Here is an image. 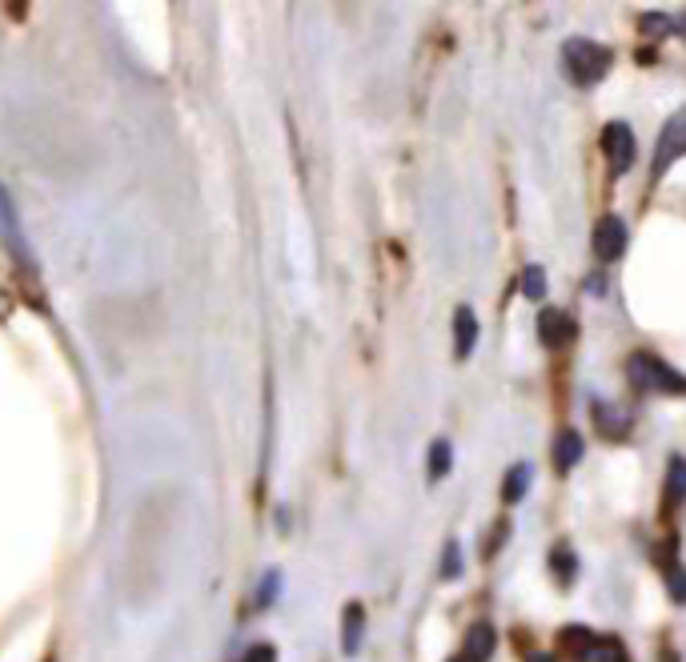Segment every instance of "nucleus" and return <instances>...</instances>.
Masks as SVG:
<instances>
[{
	"label": "nucleus",
	"instance_id": "nucleus-2",
	"mask_svg": "<svg viewBox=\"0 0 686 662\" xmlns=\"http://www.w3.org/2000/svg\"><path fill=\"white\" fill-rule=\"evenodd\" d=\"M610 65H614V53H610L606 45H598V41L570 37V41L562 45V69H566V77H570L574 85H582V89L598 85V81L610 73Z\"/></svg>",
	"mask_w": 686,
	"mask_h": 662
},
{
	"label": "nucleus",
	"instance_id": "nucleus-27",
	"mask_svg": "<svg viewBox=\"0 0 686 662\" xmlns=\"http://www.w3.org/2000/svg\"><path fill=\"white\" fill-rule=\"evenodd\" d=\"M530 662H558V658H550V654H534Z\"/></svg>",
	"mask_w": 686,
	"mask_h": 662
},
{
	"label": "nucleus",
	"instance_id": "nucleus-22",
	"mask_svg": "<svg viewBox=\"0 0 686 662\" xmlns=\"http://www.w3.org/2000/svg\"><path fill=\"white\" fill-rule=\"evenodd\" d=\"M442 578L446 582L462 578V546L458 542H446V550H442Z\"/></svg>",
	"mask_w": 686,
	"mask_h": 662
},
{
	"label": "nucleus",
	"instance_id": "nucleus-7",
	"mask_svg": "<svg viewBox=\"0 0 686 662\" xmlns=\"http://www.w3.org/2000/svg\"><path fill=\"white\" fill-rule=\"evenodd\" d=\"M626 241H630V233H626L622 217H614V213L598 217V225H594V257H598L602 265L618 261V257L626 253Z\"/></svg>",
	"mask_w": 686,
	"mask_h": 662
},
{
	"label": "nucleus",
	"instance_id": "nucleus-3",
	"mask_svg": "<svg viewBox=\"0 0 686 662\" xmlns=\"http://www.w3.org/2000/svg\"><path fill=\"white\" fill-rule=\"evenodd\" d=\"M626 374L642 394H686V374H678L654 354H630Z\"/></svg>",
	"mask_w": 686,
	"mask_h": 662
},
{
	"label": "nucleus",
	"instance_id": "nucleus-19",
	"mask_svg": "<svg viewBox=\"0 0 686 662\" xmlns=\"http://www.w3.org/2000/svg\"><path fill=\"white\" fill-rule=\"evenodd\" d=\"M426 466H430V478H434V482L450 474V466H454V450H450V442H446V438H438V442L430 446V458H426Z\"/></svg>",
	"mask_w": 686,
	"mask_h": 662
},
{
	"label": "nucleus",
	"instance_id": "nucleus-24",
	"mask_svg": "<svg viewBox=\"0 0 686 662\" xmlns=\"http://www.w3.org/2000/svg\"><path fill=\"white\" fill-rule=\"evenodd\" d=\"M241 662H277V650L269 646V642H257V646H249L245 650V658Z\"/></svg>",
	"mask_w": 686,
	"mask_h": 662
},
{
	"label": "nucleus",
	"instance_id": "nucleus-16",
	"mask_svg": "<svg viewBox=\"0 0 686 662\" xmlns=\"http://www.w3.org/2000/svg\"><path fill=\"white\" fill-rule=\"evenodd\" d=\"M578 662H626V646L606 634V638H594Z\"/></svg>",
	"mask_w": 686,
	"mask_h": 662
},
{
	"label": "nucleus",
	"instance_id": "nucleus-6",
	"mask_svg": "<svg viewBox=\"0 0 686 662\" xmlns=\"http://www.w3.org/2000/svg\"><path fill=\"white\" fill-rule=\"evenodd\" d=\"M602 153H606L610 177H622L634 165V129L626 121H610L602 129Z\"/></svg>",
	"mask_w": 686,
	"mask_h": 662
},
{
	"label": "nucleus",
	"instance_id": "nucleus-26",
	"mask_svg": "<svg viewBox=\"0 0 686 662\" xmlns=\"http://www.w3.org/2000/svg\"><path fill=\"white\" fill-rule=\"evenodd\" d=\"M506 530H510V526H506V522H498V526H494V538H490V542H486V558H490V554H498V550H502V542H506Z\"/></svg>",
	"mask_w": 686,
	"mask_h": 662
},
{
	"label": "nucleus",
	"instance_id": "nucleus-15",
	"mask_svg": "<svg viewBox=\"0 0 686 662\" xmlns=\"http://www.w3.org/2000/svg\"><path fill=\"white\" fill-rule=\"evenodd\" d=\"M530 486H534V466H530V462L510 466V474H506V482H502V502H510V506L522 502Z\"/></svg>",
	"mask_w": 686,
	"mask_h": 662
},
{
	"label": "nucleus",
	"instance_id": "nucleus-18",
	"mask_svg": "<svg viewBox=\"0 0 686 662\" xmlns=\"http://www.w3.org/2000/svg\"><path fill=\"white\" fill-rule=\"evenodd\" d=\"M594 638H598V634H594V630H586V626H566V630L558 634V646H562L566 654L582 658V654H586V646H590Z\"/></svg>",
	"mask_w": 686,
	"mask_h": 662
},
{
	"label": "nucleus",
	"instance_id": "nucleus-12",
	"mask_svg": "<svg viewBox=\"0 0 686 662\" xmlns=\"http://www.w3.org/2000/svg\"><path fill=\"white\" fill-rule=\"evenodd\" d=\"M686 502V458L674 454L670 466H666V486H662V506L666 510H678Z\"/></svg>",
	"mask_w": 686,
	"mask_h": 662
},
{
	"label": "nucleus",
	"instance_id": "nucleus-4",
	"mask_svg": "<svg viewBox=\"0 0 686 662\" xmlns=\"http://www.w3.org/2000/svg\"><path fill=\"white\" fill-rule=\"evenodd\" d=\"M0 241H5V249L13 253V261H17L25 273H33V277H37V257H33V249H29L25 233H21V217H17L13 197L5 193V185H0Z\"/></svg>",
	"mask_w": 686,
	"mask_h": 662
},
{
	"label": "nucleus",
	"instance_id": "nucleus-20",
	"mask_svg": "<svg viewBox=\"0 0 686 662\" xmlns=\"http://www.w3.org/2000/svg\"><path fill=\"white\" fill-rule=\"evenodd\" d=\"M522 293H526L530 301H542V297H546V269H542V265H526V269H522Z\"/></svg>",
	"mask_w": 686,
	"mask_h": 662
},
{
	"label": "nucleus",
	"instance_id": "nucleus-21",
	"mask_svg": "<svg viewBox=\"0 0 686 662\" xmlns=\"http://www.w3.org/2000/svg\"><path fill=\"white\" fill-rule=\"evenodd\" d=\"M666 590L678 606L686 602V566L682 562H666Z\"/></svg>",
	"mask_w": 686,
	"mask_h": 662
},
{
	"label": "nucleus",
	"instance_id": "nucleus-11",
	"mask_svg": "<svg viewBox=\"0 0 686 662\" xmlns=\"http://www.w3.org/2000/svg\"><path fill=\"white\" fill-rule=\"evenodd\" d=\"M494 642H498L494 626H490V622H474V626H470V634H466L462 658H466V662H486V658L494 654Z\"/></svg>",
	"mask_w": 686,
	"mask_h": 662
},
{
	"label": "nucleus",
	"instance_id": "nucleus-9",
	"mask_svg": "<svg viewBox=\"0 0 686 662\" xmlns=\"http://www.w3.org/2000/svg\"><path fill=\"white\" fill-rule=\"evenodd\" d=\"M478 346V317L470 305H458L454 313V358H470Z\"/></svg>",
	"mask_w": 686,
	"mask_h": 662
},
{
	"label": "nucleus",
	"instance_id": "nucleus-28",
	"mask_svg": "<svg viewBox=\"0 0 686 662\" xmlns=\"http://www.w3.org/2000/svg\"><path fill=\"white\" fill-rule=\"evenodd\" d=\"M682 37H686V17H682Z\"/></svg>",
	"mask_w": 686,
	"mask_h": 662
},
{
	"label": "nucleus",
	"instance_id": "nucleus-8",
	"mask_svg": "<svg viewBox=\"0 0 686 662\" xmlns=\"http://www.w3.org/2000/svg\"><path fill=\"white\" fill-rule=\"evenodd\" d=\"M574 334H578V325L566 309H542L538 313V338L546 346H566V342H574Z\"/></svg>",
	"mask_w": 686,
	"mask_h": 662
},
{
	"label": "nucleus",
	"instance_id": "nucleus-17",
	"mask_svg": "<svg viewBox=\"0 0 686 662\" xmlns=\"http://www.w3.org/2000/svg\"><path fill=\"white\" fill-rule=\"evenodd\" d=\"M550 570H554L558 586H570V582H574V574H578V558H574V550H570V546H554V550H550Z\"/></svg>",
	"mask_w": 686,
	"mask_h": 662
},
{
	"label": "nucleus",
	"instance_id": "nucleus-10",
	"mask_svg": "<svg viewBox=\"0 0 686 662\" xmlns=\"http://www.w3.org/2000/svg\"><path fill=\"white\" fill-rule=\"evenodd\" d=\"M362 638H366V610H362V602H350L346 614H341V650L358 654Z\"/></svg>",
	"mask_w": 686,
	"mask_h": 662
},
{
	"label": "nucleus",
	"instance_id": "nucleus-23",
	"mask_svg": "<svg viewBox=\"0 0 686 662\" xmlns=\"http://www.w3.org/2000/svg\"><path fill=\"white\" fill-rule=\"evenodd\" d=\"M670 29H674V25H670V17H662V13H646V17H642V33H646V37H666Z\"/></svg>",
	"mask_w": 686,
	"mask_h": 662
},
{
	"label": "nucleus",
	"instance_id": "nucleus-25",
	"mask_svg": "<svg viewBox=\"0 0 686 662\" xmlns=\"http://www.w3.org/2000/svg\"><path fill=\"white\" fill-rule=\"evenodd\" d=\"M277 586H281V574H269V578L261 582V598H257V602H261V606H269V602H273V594H277Z\"/></svg>",
	"mask_w": 686,
	"mask_h": 662
},
{
	"label": "nucleus",
	"instance_id": "nucleus-1",
	"mask_svg": "<svg viewBox=\"0 0 686 662\" xmlns=\"http://www.w3.org/2000/svg\"><path fill=\"white\" fill-rule=\"evenodd\" d=\"M169 530H173V502L165 490H153L137 502L129 534H125V554H121V590L129 594V606L145 610L161 594V570H165V550H169Z\"/></svg>",
	"mask_w": 686,
	"mask_h": 662
},
{
	"label": "nucleus",
	"instance_id": "nucleus-5",
	"mask_svg": "<svg viewBox=\"0 0 686 662\" xmlns=\"http://www.w3.org/2000/svg\"><path fill=\"white\" fill-rule=\"evenodd\" d=\"M678 157H686V109L674 113V117L662 125L658 145H654V161H650V177H654V181L666 177V169H670Z\"/></svg>",
	"mask_w": 686,
	"mask_h": 662
},
{
	"label": "nucleus",
	"instance_id": "nucleus-14",
	"mask_svg": "<svg viewBox=\"0 0 686 662\" xmlns=\"http://www.w3.org/2000/svg\"><path fill=\"white\" fill-rule=\"evenodd\" d=\"M582 454H586L582 434H578V430H562L558 442H554V466H558V470H574V466L582 462Z\"/></svg>",
	"mask_w": 686,
	"mask_h": 662
},
{
	"label": "nucleus",
	"instance_id": "nucleus-13",
	"mask_svg": "<svg viewBox=\"0 0 686 662\" xmlns=\"http://www.w3.org/2000/svg\"><path fill=\"white\" fill-rule=\"evenodd\" d=\"M594 422H598L602 438H610V442H618V438L630 430V414H626L622 406H610V402H598V406H594Z\"/></svg>",
	"mask_w": 686,
	"mask_h": 662
}]
</instances>
